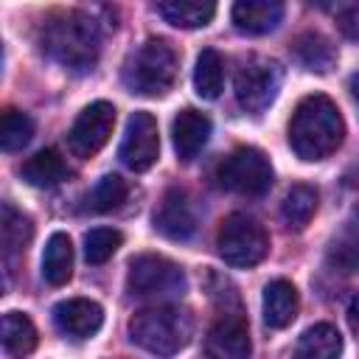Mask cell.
Returning a JSON list of instances; mask_svg holds the SVG:
<instances>
[{
	"label": "cell",
	"instance_id": "obj_1",
	"mask_svg": "<svg viewBox=\"0 0 359 359\" xmlns=\"http://www.w3.org/2000/svg\"><path fill=\"white\" fill-rule=\"evenodd\" d=\"M39 45L48 59L67 70H93L101 50L98 22L84 11H56L42 22Z\"/></svg>",
	"mask_w": 359,
	"mask_h": 359
},
{
	"label": "cell",
	"instance_id": "obj_2",
	"mask_svg": "<svg viewBox=\"0 0 359 359\" xmlns=\"http://www.w3.org/2000/svg\"><path fill=\"white\" fill-rule=\"evenodd\" d=\"M345 121L328 95H306L289 121V146L300 160H325L339 149Z\"/></svg>",
	"mask_w": 359,
	"mask_h": 359
},
{
	"label": "cell",
	"instance_id": "obj_3",
	"mask_svg": "<svg viewBox=\"0 0 359 359\" xmlns=\"http://www.w3.org/2000/svg\"><path fill=\"white\" fill-rule=\"evenodd\" d=\"M177 67H180V56L171 48V42L151 36L123 62V87L146 98L165 95L177 79Z\"/></svg>",
	"mask_w": 359,
	"mask_h": 359
},
{
	"label": "cell",
	"instance_id": "obj_4",
	"mask_svg": "<svg viewBox=\"0 0 359 359\" xmlns=\"http://www.w3.org/2000/svg\"><path fill=\"white\" fill-rule=\"evenodd\" d=\"M194 334L191 314L180 306H151L129 320V337L135 345L154 356L180 353Z\"/></svg>",
	"mask_w": 359,
	"mask_h": 359
},
{
	"label": "cell",
	"instance_id": "obj_5",
	"mask_svg": "<svg viewBox=\"0 0 359 359\" xmlns=\"http://www.w3.org/2000/svg\"><path fill=\"white\" fill-rule=\"evenodd\" d=\"M216 247L230 266H255L269 252V236L264 224L247 213H230L216 236Z\"/></svg>",
	"mask_w": 359,
	"mask_h": 359
},
{
	"label": "cell",
	"instance_id": "obj_6",
	"mask_svg": "<svg viewBox=\"0 0 359 359\" xmlns=\"http://www.w3.org/2000/svg\"><path fill=\"white\" fill-rule=\"evenodd\" d=\"M126 289L135 297H171L185 292V272L165 255L143 252L129 261Z\"/></svg>",
	"mask_w": 359,
	"mask_h": 359
},
{
	"label": "cell",
	"instance_id": "obj_7",
	"mask_svg": "<svg viewBox=\"0 0 359 359\" xmlns=\"http://www.w3.org/2000/svg\"><path fill=\"white\" fill-rule=\"evenodd\" d=\"M216 180H219L222 188H227L233 194L261 196L272 185V165H269V160L261 149L241 146V149L230 151L222 160V165L216 171Z\"/></svg>",
	"mask_w": 359,
	"mask_h": 359
},
{
	"label": "cell",
	"instance_id": "obj_8",
	"mask_svg": "<svg viewBox=\"0 0 359 359\" xmlns=\"http://www.w3.org/2000/svg\"><path fill=\"white\" fill-rule=\"evenodd\" d=\"M280 81H283V70L275 59H266V56H250L238 73H236V101L241 109L258 115L264 112L278 90H280Z\"/></svg>",
	"mask_w": 359,
	"mask_h": 359
},
{
	"label": "cell",
	"instance_id": "obj_9",
	"mask_svg": "<svg viewBox=\"0 0 359 359\" xmlns=\"http://www.w3.org/2000/svg\"><path fill=\"white\" fill-rule=\"evenodd\" d=\"M115 126V107L109 101H95L79 112L67 132V146L76 157H93L104 149Z\"/></svg>",
	"mask_w": 359,
	"mask_h": 359
},
{
	"label": "cell",
	"instance_id": "obj_10",
	"mask_svg": "<svg viewBox=\"0 0 359 359\" xmlns=\"http://www.w3.org/2000/svg\"><path fill=\"white\" fill-rule=\"evenodd\" d=\"M160 154V132L157 121L149 112H132L126 121V132L118 149V157L132 171H149Z\"/></svg>",
	"mask_w": 359,
	"mask_h": 359
},
{
	"label": "cell",
	"instance_id": "obj_11",
	"mask_svg": "<svg viewBox=\"0 0 359 359\" xmlns=\"http://www.w3.org/2000/svg\"><path fill=\"white\" fill-rule=\"evenodd\" d=\"M205 351L210 359H250V325L238 309L222 311L208 331Z\"/></svg>",
	"mask_w": 359,
	"mask_h": 359
},
{
	"label": "cell",
	"instance_id": "obj_12",
	"mask_svg": "<svg viewBox=\"0 0 359 359\" xmlns=\"http://www.w3.org/2000/svg\"><path fill=\"white\" fill-rule=\"evenodd\" d=\"M154 230L171 241H185L194 236L196 213H194L185 191H180V188L165 191V196L160 199V205L154 210Z\"/></svg>",
	"mask_w": 359,
	"mask_h": 359
},
{
	"label": "cell",
	"instance_id": "obj_13",
	"mask_svg": "<svg viewBox=\"0 0 359 359\" xmlns=\"http://www.w3.org/2000/svg\"><path fill=\"white\" fill-rule=\"evenodd\" d=\"M53 323L62 334H67L73 339H87L101 328L104 309L95 300L70 297V300H62L53 306Z\"/></svg>",
	"mask_w": 359,
	"mask_h": 359
},
{
	"label": "cell",
	"instance_id": "obj_14",
	"mask_svg": "<svg viewBox=\"0 0 359 359\" xmlns=\"http://www.w3.org/2000/svg\"><path fill=\"white\" fill-rule=\"evenodd\" d=\"M210 137V118L194 107H185L182 112H177L174 123H171V143H174V151L182 163L194 160L205 143Z\"/></svg>",
	"mask_w": 359,
	"mask_h": 359
},
{
	"label": "cell",
	"instance_id": "obj_15",
	"mask_svg": "<svg viewBox=\"0 0 359 359\" xmlns=\"http://www.w3.org/2000/svg\"><path fill=\"white\" fill-rule=\"evenodd\" d=\"M283 20V3L278 0H238L233 6V25L241 34H269Z\"/></svg>",
	"mask_w": 359,
	"mask_h": 359
},
{
	"label": "cell",
	"instance_id": "obj_16",
	"mask_svg": "<svg viewBox=\"0 0 359 359\" xmlns=\"http://www.w3.org/2000/svg\"><path fill=\"white\" fill-rule=\"evenodd\" d=\"M300 309V294L292 280H269L264 286V323L269 328H286Z\"/></svg>",
	"mask_w": 359,
	"mask_h": 359
},
{
	"label": "cell",
	"instance_id": "obj_17",
	"mask_svg": "<svg viewBox=\"0 0 359 359\" xmlns=\"http://www.w3.org/2000/svg\"><path fill=\"white\" fill-rule=\"evenodd\" d=\"M339 353H342V337L328 323H317L306 328L294 345V359H339Z\"/></svg>",
	"mask_w": 359,
	"mask_h": 359
},
{
	"label": "cell",
	"instance_id": "obj_18",
	"mask_svg": "<svg viewBox=\"0 0 359 359\" xmlns=\"http://www.w3.org/2000/svg\"><path fill=\"white\" fill-rule=\"evenodd\" d=\"M73 275V244L67 233H53L42 252V278L50 286H65Z\"/></svg>",
	"mask_w": 359,
	"mask_h": 359
},
{
	"label": "cell",
	"instance_id": "obj_19",
	"mask_svg": "<svg viewBox=\"0 0 359 359\" xmlns=\"http://www.w3.org/2000/svg\"><path fill=\"white\" fill-rule=\"evenodd\" d=\"M36 348V328L28 314L6 311L3 314V351L8 359H22Z\"/></svg>",
	"mask_w": 359,
	"mask_h": 359
},
{
	"label": "cell",
	"instance_id": "obj_20",
	"mask_svg": "<svg viewBox=\"0 0 359 359\" xmlns=\"http://www.w3.org/2000/svg\"><path fill=\"white\" fill-rule=\"evenodd\" d=\"M22 180L28 185H36V188H50V185H59L65 177H67V165L65 160L59 157V151L53 149H42L36 151L34 157H28L20 168Z\"/></svg>",
	"mask_w": 359,
	"mask_h": 359
},
{
	"label": "cell",
	"instance_id": "obj_21",
	"mask_svg": "<svg viewBox=\"0 0 359 359\" xmlns=\"http://www.w3.org/2000/svg\"><path fill=\"white\" fill-rule=\"evenodd\" d=\"M157 14L174 28H205L213 20L216 6L199 0H165L157 6Z\"/></svg>",
	"mask_w": 359,
	"mask_h": 359
},
{
	"label": "cell",
	"instance_id": "obj_22",
	"mask_svg": "<svg viewBox=\"0 0 359 359\" xmlns=\"http://www.w3.org/2000/svg\"><path fill=\"white\" fill-rule=\"evenodd\" d=\"M294 56L306 70H314V73H328L337 62L334 45L317 31H306L294 39Z\"/></svg>",
	"mask_w": 359,
	"mask_h": 359
},
{
	"label": "cell",
	"instance_id": "obj_23",
	"mask_svg": "<svg viewBox=\"0 0 359 359\" xmlns=\"http://www.w3.org/2000/svg\"><path fill=\"white\" fill-rule=\"evenodd\" d=\"M0 233H3V258L11 261L17 255L25 252L31 236H34V224L25 213H20L14 205H3V219H0Z\"/></svg>",
	"mask_w": 359,
	"mask_h": 359
},
{
	"label": "cell",
	"instance_id": "obj_24",
	"mask_svg": "<svg viewBox=\"0 0 359 359\" xmlns=\"http://www.w3.org/2000/svg\"><path fill=\"white\" fill-rule=\"evenodd\" d=\"M317 213V188L300 182V185H292L289 194L283 196V205H280V216L286 222L289 230H303L311 216Z\"/></svg>",
	"mask_w": 359,
	"mask_h": 359
},
{
	"label": "cell",
	"instance_id": "obj_25",
	"mask_svg": "<svg viewBox=\"0 0 359 359\" xmlns=\"http://www.w3.org/2000/svg\"><path fill=\"white\" fill-rule=\"evenodd\" d=\"M194 87L202 98H219L222 87H224V59L219 50L213 48H205L196 59V67H194Z\"/></svg>",
	"mask_w": 359,
	"mask_h": 359
},
{
	"label": "cell",
	"instance_id": "obj_26",
	"mask_svg": "<svg viewBox=\"0 0 359 359\" xmlns=\"http://www.w3.org/2000/svg\"><path fill=\"white\" fill-rule=\"evenodd\" d=\"M121 244H123L121 230H115V227H93V230L84 236V258H87V264H93V266L107 264V261L118 252Z\"/></svg>",
	"mask_w": 359,
	"mask_h": 359
},
{
	"label": "cell",
	"instance_id": "obj_27",
	"mask_svg": "<svg viewBox=\"0 0 359 359\" xmlns=\"http://www.w3.org/2000/svg\"><path fill=\"white\" fill-rule=\"evenodd\" d=\"M34 137V121L20 109H6L0 121V149L17 151Z\"/></svg>",
	"mask_w": 359,
	"mask_h": 359
},
{
	"label": "cell",
	"instance_id": "obj_28",
	"mask_svg": "<svg viewBox=\"0 0 359 359\" xmlns=\"http://www.w3.org/2000/svg\"><path fill=\"white\" fill-rule=\"evenodd\" d=\"M126 182L118 177V174H104L98 182H95V188H93V194H90V202H93V210H98V213H107V210H115L123 199H126Z\"/></svg>",
	"mask_w": 359,
	"mask_h": 359
},
{
	"label": "cell",
	"instance_id": "obj_29",
	"mask_svg": "<svg viewBox=\"0 0 359 359\" xmlns=\"http://www.w3.org/2000/svg\"><path fill=\"white\" fill-rule=\"evenodd\" d=\"M339 28H342L345 36L359 39V6H353L351 11H345V14L339 17Z\"/></svg>",
	"mask_w": 359,
	"mask_h": 359
},
{
	"label": "cell",
	"instance_id": "obj_30",
	"mask_svg": "<svg viewBox=\"0 0 359 359\" xmlns=\"http://www.w3.org/2000/svg\"><path fill=\"white\" fill-rule=\"evenodd\" d=\"M348 323H351V331H353V337L359 342V294L348 303Z\"/></svg>",
	"mask_w": 359,
	"mask_h": 359
},
{
	"label": "cell",
	"instance_id": "obj_31",
	"mask_svg": "<svg viewBox=\"0 0 359 359\" xmlns=\"http://www.w3.org/2000/svg\"><path fill=\"white\" fill-rule=\"evenodd\" d=\"M348 90H351L353 101L359 104V73H353V76H351V81H348Z\"/></svg>",
	"mask_w": 359,
	"mask_h": 359
},
{
	"label": "cell",
	"instance_id": "obj_32",
	"mask_svg": "<svg viewBox=\"0 0 359 359\" xmlns=\"http://www.w3.org/2000/svg\"><path fill=\"white\" fill-rule=\"evenodd\" d=\"M351 247H359V238H353ZM353 264H359V252H356V250H353Z\"/></svg>",
	"mask_w": 359,
	"mask_h": 359
}]
</instances>
